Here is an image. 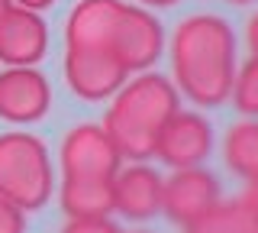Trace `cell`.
<instances>
[{"mask_svg": "<svg viewBox=\"0 0 258 233\" xmlns=\"http://www.w3.org/2000/svg\"><path fill=\"white\" fill-rule=\"evenodd\" d=\"M171 68L177 91L197 107H220L236 81V33L220 13H190L171 33Z\"/></svg>", "mask_w": 258, "mask_h": 233, "instance_id": "obj_1", "label": "cell"}, {"mask_svg": "<svg viewBox=\"0 0 258 233\" xmlns=\"http://www.w3.org/2000/svg\"><path fill=\"white\" fill-rule=\"evenodd\" d=\"M174 110H181L177 87L158 71H139L113 94L103 117V130L110 133L123 159L145 162L155 156L158 133Z\"/></svg>", "mask_w": 258, "mask_h": 233, "instance_id": "obj_2", "label": "cell"}, {"mask_svg": "<svg viewBox=\"0 0 258 233\" xmlns=\"http://www.w3.org/2000/svg\"><path fill=\"white\" fill-rule=\"evenodd\" d=\"M52 188L55 172L45 143L32 133L0 136V195L29 214L48 204Z\"/></svg>", "mask_w": 258, "mask_h": 233, "instance_id": "obj_3", "label": "cell"}, {"mask_svg": "<svg viewBox=\"0 0 258 233\" xmlns=\"http://www.w3.org/2000/svg\"><path fill=\"white\" fill-rule=\"evenodd\" d=\"M58 165L61 178H113L123 168V156L100 123H78L61 139Z\"/></svg>", "mask_w": 258, "mask_h": 233, "instance_id": "obj_4", "label": "cell"}, {"mask_svg": "<svg viewBox=\"0 0 258 233\" xmlns=\"http://www.w3.org/2000/svg\"><path fill=\"white\" fill-rule=\"evenodd\" d=\"M165 52V29L155 13L123 4L113 29V55L126 71H149Z\"/></svg>", "mask_w": 258, "mask_h": 233, "instance_id": "obj_5", "label": "cell"}, {"mask_svg": "<svg viewBox=\"0 0 258 233\" xmlns=\"http://www.w3.org/2000/svg\"><path fill=\"white\" fill-rule=\"evenodd\" d=\"M223 188L210 168L190 165V168H174L171 178L161 181V211L174 227H187L190 220H197L204 211L220 201Z\"/></svg>", "mask_w": 258, "mask_h": 233, "instance_id": "obj_6", "label": "cell"}, {"mask_svg": "<svg viewBox=\"0 0 258 233\" xmlns=\"http://www.w3.org/2000/svg\"><path fill=\"white\" fill-rule=\"evenodd\" d=\"M129 71L113 52L100 49H64V81L81 101H107L123 87Z\"/></svg>", "mask_w": 258, "mask_h": 233, "instance_id": "obj_7", "label": "cell"}, {"mask_svg": "<svg viewBox=\"0 0 258 233\" xmlns=\"http://www.w3.org/2000/svg\"><path fill=\"white\" fill-rule=\"evenodd\" d=\"M210 152H213V126L197 110H174L155 143V156L168 168L204 165Z\"/></svg>", "mask_w": 258, "mask_h": 233, "instance_id": "obj_8", "label": "cell"}, {"mask_svg": "<svg viewBox=\"0 0 258 233\" xmlns=\"http://www.w3.org/2000/svg\"><path fill=\"white\" fill-rule=\"evenodd\" d=\"M52 107L48 78L36 65H10L0 71V117L10 123H36Z\"/></svg>", "mask_w": 258, "mask_h": 233, "instance_id": "obj_9", "label": "cell"}, {"mask_svg": "<svg viewBox=\"0 0 258 233\" xmlns=\"http://www.w3.org/2000/svg\"><path fill=\"white\" fill-rule=\"evenodd\" d=\"M48 52V26L42 13L10 7L0 20V62L4 65H39Z\"/></svg>", "mask_w": 258, "mask_h": 233, "instance_id": "obj_10", "label": "cell"}, {"mask_svg": "<svg viewBox=\"0 0 258 233\" xmlns=\"http://www.w3.org/2000/svg\"><path fill=\"white\" fill-rule=\"evenodd\" d=\"M119 10L123 0H78L64 23V49L113 52V29Z\"/></svg>", "mask_w": 258, "mask_h": 233, "instance_id": "obj_11", "label": "cell"}, {"mask_svg": "<svg viewBox=\"0 0 258 233\" xmlns=\"http://www.w3.org/2000/svg\"><path fill=\"white\" fill-rule=\"evenodd\" d=\"M161 175L152 165L136 162L113 175V211L126 220H152L161 211Z\"/></svg>", "mask_w": 258, "mask_h": 233, "instance_id": "obj_12", "label": "cell"}, {"mask_svg": "<svg viewBox=\"0 0 258 233\" xmlns=\"http://www.w3.org/2000/svg\"><path fill=\"white\" fill-rule=\"evenodd\" d=\"M58 204L68 217H110L113 178H61Z\"/></svg>", "mask_w": 258, "mask_h": 233, "instance_id": "obj_13", "label": "cell"}, {"mask_svg": "<svg viewBox=\"0 0 258 233\" xmlns=\"http://www.w3.org/2000/svg\"><path fill=\"white\" fill-rule=\"evenodd\" d=\"M223 159L232 175H239L245 181L258 178V117H245L226 130Z\"/></svg>", "mask_w": 258, "mask_h": 233, "instance_id": "obj_14", "label": "cell"}, {"mask_svg": "<svg viewBox=\"0 0 258 233\" xmlns=\"http://www.w3.org/2000/svg\"><path fill=\"white\" fill-rule=\"evenodd\" d=\"M184 233H258V217L242 201H216L210 211L190 220Z\"/></svg>", "mask_w": 258, "mask_h": 233, "instance_id": "obj_15", "label": "cell"}, {"mask_svg": "<svg viewBox=\"0 0 258 233\" xmlns=\"http://www.w3.org/2000/svg\"><path fill=\"white\" fill-rule=\"evenodd\" d=\"M229 98L242 117H258V59L255 55L236 68V81H232Z\"/></svg>", "mask_w": 258, "mask_h": 233, "instance_id": "obj_16", "label": "cell"}, {"mask_svg": "<svg viewBox=\"0 0 258 233\" xmlns=\"http://www.w3.org/2000/svg\"><path fill=\"white\" fill-rule=\"evenodd\" d=\"M61 233H123V230L110 217H68Z\"/></svg>", "mask_w": 258, "mask_h": 233, "instance_id": "obj_17", "label": "cell"}, {"mask_svg": "<svg viewBox=\"0 0 258 233\" xmlns=\"http://www.w3.org/2000/svg\"><path fill=\"white\" fill-rule=\"evenodd\" d=\"M0 233H26V211L0 195Z\"/></svg>", "mask_w": 258, "mask_h": 233, "instance_id": "obj_18", "label": "cell"}, {"mask_svg": "<svg viewBox=\"0 0 258 233\" xmlns=\"http://www.w3.org/2000/svg\"><path fill=\"white\" fill-rule=\"evenodd\" d=\"M242 204L248 207L255 217H258V178H252L248 181V188H245V198H242Z\"/></svg>", "mask_w": 258, "mask_h": 233, "instance_id": "obj_19", "label": "cell"}, {"mask_svg": "<svg viewBox=\"0 0 258 233\" xmlns=\"http://www.w3.org/2000/svg\"><path fill=\"white\" fill-rule=\"evenodd\" d=\"M245 42H248V49H252V55L258 59V13L248 20V26H245Z\"/></svg>", "mask_w": 258, "mask_h": 233, "instance_id": "obj_20", "label": "cell"}, {"mask_svg": "<svg viewBox=\"0 0 258 233\" xmlns=\"http://www.w3.org/2000/svg\"><path fill=\"white\" fill-rule=\"evenodd\" d=\"M10 4H16V7H26V10H36V13H42V10H48V7L55 4V0H10Z\"/></svg>", "mask_w": 258, "mask_h": 233, "instance_id": "obj_21", "label": "cell"}, {"mask_svg": "<svg viewBox=\"0 0 258 233\" xmlns=\"http://www.w3.org/2000/svg\"><path fill=\"white\" fill-rule=\"evenodd\" d=\"M139 4H145V7H174L177 0H139Z\"/></svg>", "mask_w": 258, "mask_h": 233, "instance_id": "obj_22", "label": "cell"}, {"mask_svg": "<svg viewBox=\"0 0 258 233\" xmlns=\"http://www.w3.org/2000/svg\"><path fill=\"white\" fill-rule=\"evenodd\" d=\"M10 7H13V4H10V0H0V20H4V17H7V10H10Z\"/></svg>", "mask_w": 258, "mask_h": 233, "instance_id": "obj_23", "label": "cell"}, {"mask_svg": "<svg viewBox=\"0 0 258 233\" xmlns=\"http://www.w3.org/2000/svg\"><path fill=\"white\" fill-rule=\"evenodd\" d=\"M229 4H252V0H229Z\"/></svg>", "mask_w": 258, "mask_h": 233, "instance_id": "obj_24", "label": "cell"}, {"mask_svg": "<svg viewBox=\"0 0 258 233\" xmlns=\"http://www.w3.org/2000/svg\"><path fill=\"white\" fill-rule=\"evenodd\" d=\"M133 233H149V230H133Z\"/></svg>", "mask_w": 258, "mask_h": 233, "instance_id": "obj_25", "label": "cell"}]
</instances>
